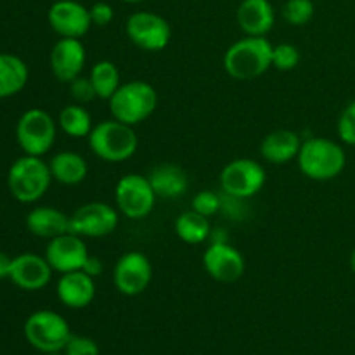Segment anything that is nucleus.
I'll return each instance as SVG.
<instances>
[{
	"instance_id": "f257e3e1",
	"label": "nucleus",
	"mask_w": 355,
	"mask_h": 355,
	"mask_svg": "<svg viewBox=\"0 0 355 355\" xmlns=\"http://www.w3.org/2000/svg\"><path fill=\"white\" fill-rule=\"evenodd\" d=\"M274 45L266 37H248L236 40L224 54V68L231 78L250 82L272 68Z\"/></svg>"
},
{
	"instance_id": "f03ea898",
	"label": "nucleus",
	"mask_w": 355,
	"mask_h": 355,
	"mask_svg": "<svg viewBox=\"0 0 355 355\" xmlns=\"http://www.w3.org/2000/svg\"><path fill=\"white\" fill-rule=\"evenodd\" d=\"M300 172L311 180L328 182L345 170L347 155L342 144L326 137H311L302 142L297 156Z\"/></svg>"
},
{
	"instance_id": "7ed1b4c3",
	"label": "nucleus",
	"mask_w": 355,
	"mask_h": 355,
	"mask_svg": "<svg viewBox=\"0 0 355 355\" xmlns=\"http://www.w3.org/2000/svg\"><path fill=\"white\" fill-rule=\"evenodd\" d=\"M87 141L90 151L107 163L127 162L137 153L139 148V137L134 127L114 118L94 125Z\"/></svg>"
},
{
	"instance_id": "20e7f679",
	"label": "nucleus",
	"mask_w": 355,
	"mask_h": 355,
	"mask_svg": "<svg viewBox=\"0 0 355 355\" xmlns=\"http://www.w3.org/2000/svg\"><path fill=\"white\" fill-rule=\"evenodd\" d=\"M111 116L123 123L135 125L148 120L158 107V92L144 80H130L121 83L110 101Z\"/></svg>"
},
{
	"instance_id": "39448f33",
	"label": "nucleus",
	"mask_w": 355,
	"mask_h": 355,
	"mask_svg": "<svg viewBox=\"0 0 355 355\" xmlns=\"http://www.w3.org/2000/svg\"><path fill=\"white\" fill-rule=\"evenodd\" d=\"M49 163L42 156L24 155L10 165L7 173V186L10 194L21 203H37L45 196L52 182Z\"/></svg>"
},
{
	"instance_id": "423d86ee",
	"label": "nucleus",
	"mask_w": 355,
	"mask_h": 355,
	"mask_svg": "<svg viewBox=\"0 0 355 355\" xmlns=\"http://www.w3.org/2000/svg\"><path fill=\"white\" fill-rule=\"evenodd\" d=\"M58 121L40 107L24 111L16 125V141L24 155L44 156L54 148Z\"/></svg>"
},
{
	"instance_id": "0eeeda50",
	"label": "nucleus",
	"mask_w": 355,
	"mask_h": 355,
	"mask_svg": "<svg viewBox=\"0 0 355 355\" xmlns=\"http://www.w3.org/2000/svg\"><path fill=\"white\" fill-rule=\"evenodd\" d=\"M24 336L33 349L44 354L62 352L71 338L68 321L54 311H37L24 322Z\"/></svg>"
},
{
	"instance_id": "6e6552de",
	"label": "nucleus",
	"mask_w": 355,
	"mask_h": 355,
	"mask_svg": "<svg viewBox=\"0 0 355 355\" xmlns=\"http://www.w3.org/2000/svg\"><path fill=\"white\" fill-rule=\"evenodd\" d=\"M156 198L158 196L148 175H141V173H127L118 180L114 187L116 210L130 220H141L148 217L155 210Z\"/></svg>"
},
{
	"instance_id": "1a4fd4ad",
	"label": "nucleus",
	"mask_w": 355,
	"mask_h": 355,
	"mask_svg": "<svg viewBox=\"0 0 355 355\" xmlns=\"http://www.w3.org/2000/svg\"><path fill=\"white\" fill-rule=\"evenodd\" d=\"M266 179V168L262 163L252 158H238L222 168L218 182L224 194L239 200H250L263 189Z\"/></svg>"
},
{
	"instance_id": "9d476101",
	"label": "nucleus",
	"mask_w": 355,
	"mask_h": 355,
	"mask_svg": "<svg viewBox=\"0 0 355 355\" xmlns=\"http://www.w3.org/2000/svg\"><path fill=\"white\" fill-rule=\"evenodd\" d=\"M128 40L146 52H159L170 44L172 28L168 21L151 10H137L125 23Z\"/></svg>"
},
{
	"instance_id": "9b49d317",
	"label": "nucleus",
	"mask_w": 355,
	"mask_h": 355,
	"mask_svg": "<svg viewBox=\"0 0 355 355\" xmlns=\"http://www.w3.org/2000/svg\"><path fill=\"white\" fill-rule=\"evenodd\" d=\"M120 211L104 201H92L76 208L75 214L69 215V232L80 238L99 239L113 234L118 227Z\"/></svg>"
},
{
	"instance_id": "f8f14e48",
	"label": "nucleus",
	"mask_w": 355,
	"mask_h": 355,
	"mask_svg": "<svg viewBox=\"0 0 355 355\" xmlns=\"http://www.w3.org/2000/svg\"><path fill=\"white\" fill-rule=\"evenodd\" d=\"M153 281L151 260L142 252H127L116 260L113 269V283L118 293L137 297L144 293Z\"/></svg>"
},
{
	"instance_id": "ddd939ff",
	"label": "nucleus",
	"mask_w": 355,
	"mask_h": 355,
	"mask_svg": "<svg viewBox=\"0 0 355 355\" xmlns=\"http://www.w3.org/2000/svg\"><path fill=\"white\" fill-rule=\"evenodd\" d=\"M203 267L211 279L231 284L241 279L246 262L241 252L229 243H210L203 253Z\"/></svg>"
},
{
	"instance_id": "4468645a",
	"label": "nucleus",
	"mask_w": 355,
	"mask_h": 355,
	"mask_svg": "<svg viewBox=\"0 0 355 355\" xmlns=\"http://www.w3.org/2000/svg\"><path fill=\"white\" fill-rule=\"evenodd\" d=\"M49 26L61 38H82L92 28L89 7L76 0H58L49 7Z\"/></svg>"
},
{
	"instance_id": "2eb2a0df",
	"label": "nucleus",
	"mask_w": 355,
	"mask_h": 355,
	"mask_svg": "<svg viewBox=\"0 0 355 355\" xmlns=\"http://www.w3.org/2000/svg\"><path fill=\"white\" fill-rule=\"evenodd\" d=\"M89 255V248L83 238L73 232H66L58 238L49 239L44 257L54 272L66 274L73 270H82Z\"/></svg>"
},
{
	"instance_id": "dca6fc26",
	"label": "nucleus",
	"mask_w": 355,
	"mask_h": 355,
	"mask_svg": "<svg viewBox=\"0 0 355 355\" xmlns=\"http://www.w3.org/2000/svg\"><path fill=\"white\" fill-rule=\"evenodd\" d=\"M51 71L59 82L69 83L76 76L82 75L87 62L85 45L80 38H59L52 47L51 55Z\"/></svg>"
},
{
	"instance_id": "f3484780",
	"label": "nucleus",
	"mask_w": 355,
	"mask_h": 355,
	"mask_svg": "<svg viewBox=\"0 0 355 355\" xmlns=\"http://www.w3.org/2000/svg\"><path fill=\"white\" fill-rule=\"evenodd\" d=\"M52 272L54 270L49 266L45 257L37 255V253H21L12 259L9 279L19 290L40 291L51 283Z\"/></svg>"
},
{
	"instance_id": "a211bd4d",
	"label": "nucleus",
	"mask_w": 355,
	"mask_h": 355,
	"mask_svg": "<svg viewBox=\"0 0 355 355\" xmlns=\"http://www.w3.org/2000/svg\"><path fill=\"white\" fill-rule=\"evenodd\" d=\"M59 302L68 309H85L96 298V279L83 270L61 274L55 286Z\"/></svg>"
},
{
	"instance_id": "6ab92c4d",
	"label": "nucleus",
	"mask_w": 355,
	"mask_h": 355,
	"mask_svg": "<svg viewBox=\"0 0 355 355\" xmlns=\"http://www.w3.org/2000/svg\"><path fill=\"white\" fill-rule=\"evenodd\" d=\"M236 19L243 33L248 37H266L276 23V12L269 0H243Z\"/></svg>"
},
{
	"instance_id": "aec40b11",
	"label": "nucleus",
	"mask_w": 355,
	"mask_h": 355,
	"mask_svg": "<svg viewBox=\"0 0 355 355\" xmlns=\"http://www.w3.org/2000/svg\"><path fill=\"white\" fill-rule=\"evenodd\" d=\"M302 142L304 141L297 132L281 128V130H274L266 135V139L260 144V155L267 163L286 165L291 159H297Z\"/></svg>"
},
{
	"instance_id": "412c9836",
	"label": "nucleus",
	"mask_w": 355,
	"mask_h": 355,
	"mask_svg": "<svg viewBox=\"0 0 355 355\" xmlns=\"http://www.w3.org/2000/svg\"><path fill=\"white\" fill-rule=\"evenodd\" d=\"M26 229L42 239H54L69 232V217L52 207H35L26 215Z\"/></svg>"
},
{
	"instance_id": "4be33fe9",
	"label": "nucleus",
	"mask_w": 355,
	"mask_h": 355,
	"mask_svg": "<svg viewBox=\"0 0 355 355\" xmlns=\"http://www.w3.org/2000/svg\"><path fill=\"white\" fill-rule=\"evenodd\" d=\"M148 179L156 196L165 198V200L182 196L189 187V177H187L186 170L173 163H162V165L155 166L149 172Z\"/></svg>"
},
{
	"instance_id": "5701e85b",
	"label": "nucleus",
	"mask_w": 355,
	"mask_h": 355,
	"mask_svg": "<svg viewBox=\"0 0 355 355\" xmlns=\"http://www.w3.org/2000/svg\"><path fill=\"white\" fill-rule=\"evenodd\" d=\"M52 179L62 186H76L83 182L89 173V165L85 158L78 153L73 151H61L54 155L49 162Z\"/></svg>"
},
{
	"instance_id": "b1692460",
	"label": "nucleus",
	"mask_w": 355,
	"mask_h": 355,
	"mask_svg": "<svg viewBox=\"0 0 355 355\" xmlns=\"http://www.w3.org/2000/svg\"><path fill=\"white\" fill-rule=\"evenodd\" d=\"M28 71L26 62L9 52H0V99H7L26 87Z\"/></svg>"
},
{
	"instance_id": "393cba45",
	"label": "nucleus",
	"mask_w": 355,
	"mask_h": 355,
	"mask_svg": "<svg viewBox=\"0 0 355 355\" xmlns=\"http://www.w3.org/2000/svg\"><path fill=\"white\" fill-rule=\"evenodd\" d=\"M173 227H175V234L179 236L180 241H184L186 245H201V243L208 241L211 234L208 217H203L194 210L180 214Z\"/></svg>"
},
{
	"instance_id": "a878e982",
	"label": "nucleus",
	"mask_w": 355,
	"mask_h": 355,
	"mask_svg": "<svg viewBox=\"0 0 355 355\" xmlns=\"http://www.w3.org/2000/svg\"><path fill=\"white\" fill-rule=\"evenodd\" d=\"M58 125L68 137L83 139L89 137L92 132L94 123L89 111L83 107V104H68L61 110L58 118Z\"/></svg>"
},
{
	"instance_id": "bb28decb",
	"label": "nucleus",
	"mask_w": 355,
	"mask_h": 355,
	"mask_svg": "<svg viewBox=\"0 0 355 355\" xmlns=\"http://www.w3.org/2000/svg\"><path fill=\"white\" fill-rule=\"evenodd\" d=\"M89 78L92 82L94 90H96L97 97L103 101H110L113 94L120 89L121 85V76L120 69L114 62L103 59L97 61L96 64L90 68Z\"/></svg>"
},
{
	"instance_id": "cd10ccee",
	"label": "nucleus",
	"mask_w": 355,
	"mask_h": 355,
	"mask_svg": "<svg viewBox=\"0 0 355 355\" xmlns=\"http://www.w3.org/2000/svg\"><path fill=\"white\" fill-rule=\"evenodd\" d=\"M283 17L291 26H304L314 17L315 7L312 0H286L283 6Z\"/></svg>"
},
{
	"instance_id": "c85d7f7f",
	"label": "nucleus",
	"mask_w": 355,
	"mask_h": 355,
	"mask_svg": "<svg viewBox=\"0 0 355 355\" xmlns=\"http://www.w3.org/2000/svg\"><path fill=\"white\" fill-rule=\"evenodd\" d=\"M300 64V51L293 44H279L272 51V68L291 71Z\"/></svg>"
},
{
	"instance_id": "c756f323",
	"label": "nucleus",
	"mask_w": 355,
	"mask_h": 355,
	"mask_svg": "<svg viewBox=\"0 0 355 355\" xmlns=\"http://www.w3.org/2000/svg\"><path fill=\"white\" fill-rule=\"evenodd\" d=\"M191 210L198 211L203 217H214L222 210V196L214 191H200L198 194H194Z\"/></svg>"
},
{
	"instance_id": "7c9ffc66",
	"label": "nucleus",
	"mask_w": 355,
	"mask_h": 355,
	"mask_svg": "<svg viewBox=\"0 0 355 355\" xmlns=\"http://www.w3.org/2000/svg\"><path fill=\"white\" fill-rule=\"evenodd\" d=\"M336 132L343 144L355 146V101L342 111L336 123Z\"/></svg>"
},
{
	"instance_id": "2f4dec72",
	"label": "nucleus",
	"mask_w": 355,
	"mask_h": 355,
	"mask_svg": "<svg viewBox=\"0 0 355 355\" xmlns=\"http://www.w3.org/2000/svg\"><path fill=\"white\" fill-rule=\"evenodd\" d=\"M69 92H71V97L75 99V103H78V104H87L97 97L90 78L89 76H83V75L76 76L75 80H71V82H69Z\"/></svg>"
},
{
	"instance_id": "473e14b6",
	"label": "nucleus",
	"mask_w": 355,
	"mask_h": 355,
	"mask_svg": "<svg viewBox=\"0 0 355 355\" xmlns=\"http://www.w3.org/2000/svg\"><path fill=\"white\" fill-rule=\"evenodd\" d=\"M62 352L64 355H99V345L89 336L71 335Z\"/></svg>"
},
{
	"instance_id": "72a5a7b5",
	"label": "nucleus",
	"mask_w": 355,
	"mask_h": 355,
	"mask_svg": "<svg viewBox=\"0 0 355 355\" xmlns=\"http://www.w3.org/2000/svg\"><path fill=\"white\" fill-rule=\"evenodd\" d=\"M89 12L92 26H107L114 17L113 7L106 2H96L92 7H89Z\"/></svg>"
},
{
	"instance_id": "f704fd0d",
	"label": "nucleus",
	"mask_w": 355,
	"mask_h": 355,
	"mask_svg": "<svg viewBox=\"0 0 355 355\" xmlns=\"http://www.w3.org/2000/svg\"><path fill=\"white\" fill-rule=\"evenodd\" d=\"M82 270H83V272L89 274V276H92L94 279H96V277H99L101 274H103L104 266H103V262H101L99 257L89 255V259H87L85 266H83Z\"/></svg>"
},
{
	"instance_id": "c9c22d12",
	"label": "nucleus",
	"mask_w": 355,
	"mask_h": 355,
	"mask_svg": "<svg viewBox=\"0 0 355 355\" xmlns=\"http://www.w3.org/2000/svg\"><path fill=\"white\" fill-rule=\"evenodd\" d=\"M10 267H12V257H9L7 253L0 252V281L9 279Z\"/></svg>"
},
{
	"instance_id": "e433bc0d",
	"label": "nucleus",
	"mask_w": 355,
	"mask_h": 355,
	"mask_svg": "<svg viewBox=\"0 0 355 355\" xmlns=\"http://www.w3.org/2000/svg\"><path fill=\"white\" fill-rule=\"evenodd\" d=\"M350 269H352V272L355 274V248H354L352 255H350Z\"/></svg>"
},
{
	"instance_id": "4c0bfd02",
	"label": "nucleus",
	"mask_w": 355,
	"mask_h": 355,
	"mask_svg": "<svg viewBox=\"0 0 355 355\" xmlns=\"http://www.w3.org/2000/svg\"><path fill=\"white\" fill-rule=\"evenodd\" d=\"M121 2H125V3H141V2H146V0H121Z\"/></svg>"
},
{
	"instance_id": "58836bf2",
	"label": "nucleus",
	"mask_w": 355,
	"mask_h": 355,
	"mask_svg": "<svg viewBox=\"0 0 355 355\" xmlns=\"http://www.w3.org/2000/svg\"><path fill=\"white\" fill-rule=\"evenodd\" d=\"M45 355H64V354H61V352H54V354H45Z\"/></svg>"
}]
</instances>
